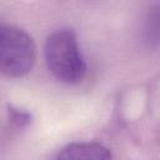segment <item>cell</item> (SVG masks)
<instances>
[{
    "label": "cell",
    "mask_w": 160,
    "mask_h": 160,
    "mask_svg": "<svg viewBox=\"0 0 160 160\" xmlns=\"http://www.w3.org/2000/svg\"><path fill=\"white\" fill-rule=\"evenodd\" d=\"M58 159H110V150L100 142L80 141L66 145L56 155Z\"/></svg>",
    "instance_id": "cell-3"
},
{
    "label": "cell",
    "mask_w": 160,
    "mask_h": 160,
    "mask_svg": "<svg viewBox=\"0 0 160 160\" xmlns=\"http://www.w3.org/2000/svg\"><path fill=\"white\" fill-rule=\"evenodd\" d=\"M36 48L31 36L18 26L0 22V74L21 78L34 66Z\"/></svg>",
    "instance_id": "cell-2"
},
{
    "label": "cell",
    "mask_w": 160,
    "mask_h": 160,
    "mask_svg": "<svg viewBox=\"0 0 160 160\" xmlns=\"http://www.w3.org/2000/svg\"><path fill=\"white\" fill-rule=\"evenodd\" d=\"M45 62L55 79L65 84H79L86 74V62L71 29L50 34L44 46Z\"/></svg>",
    "instance_id": "cell-1"
},
{
    "label": "cell",
    "mask_w": 160,
    "mask_h": 160,
    "mask_svg": "<svg viewBox=\"0 0 160 160\" xmlns=\"http://www.w3.org/2000/svg\"><path fill=\"white\" fill-rule=\"evenodd\" d=\"M8 114H9L10 121L14 122L19 128L26 126L31 121V115L28 111L21 110V109H18V108H14V106H9Z\"/></svg>",
    "instance_id": "cell-4"
}]
</instances>
